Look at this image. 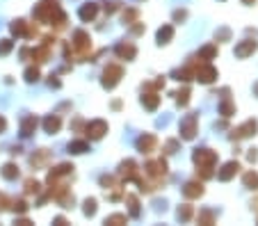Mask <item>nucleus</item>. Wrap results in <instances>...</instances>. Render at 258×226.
Here are the masks:
<instances>
[{"label":"nucleus","mask_w":258,"mask_h":226,"mask_svg":"<svg viewBox=\"0 0 258 226\" xmlns=\"http://www.w3.org/2000/svg\"><path fill=\"white\" fill-rule=\"evenodd\" d=\"M37 19L44 21V23H57V25H64V21H67V16H64V12L59 10V5H55V3H41L39 7H37Z\"/></svg>","instance_id":"nucleus-1"},{"label":"nucleus","mask_w":258,"mask_h":226,"mask_svg":"<svg viewBox=\"0 0 258 226\" xmlns=\"http://www.w3.org/2000/svg\"><path fill=\"white\" fill-rule=\"evenodd\" d=\"M195 163H197V167L201 169V176L208 178V176H213L210 169L217 163V153L210 151V148H199V151H195Z\"/></svg>","instance_id":"nucleus-2"},{"label":"nucleus","mask_w":258,"mask_h":226,"mask_svg":"<svg viewBox=\"0 0 258 226\" xmlns=\"http://www.w3.org/2000/svg\"><path fill=\"white\" fill-rule=\"evenodd\" d=\"M144 172H146V176L151 178V185L156 187V185H160V183H165V178H167V163H165V160H153V163H146Z\"/></svg>","instance_id":"nucleus-3"},{"label":"nucleus","mask_w":258,"mask_h":226,"mask_svg":"<svg viewBox=\"0 0 258 226\" xmlns=\"http://www.w3.org/2000/svg\"><path fill=\"white\" fill-rule=\"evenodd\" d=\"M192 76H195L197 80H201V83H213L215 78H217V71H215V66H210L206 59H201V62H195L190 66Z\"/></svg>","instance_id":"nucleus-4"},{"label":"nucleus","mask_w":258,"mask_h":226,"mask_svg":"<svg viewBox=\"0 0 258 226\" xmlns=\"http://www.w3.org/2000/svg\"><path fill=\"white\" fill-rule=\"evenodd\" d=\"M121 76H123V69H121V66H117V64H110V66L105 69V73H103V87L112 89L114 85L121 80Z\"/></svg>","instance_id":"nucleus-5"},{"label":"nucleus","mask_w":258,"mask_h":226,"mask_svg":"<svg viewBox=\"0 0 258 226\" xmlns=\"http://www.w3.org/2000/svg\"><path fill=\"white\" fill-rule=\"evenodd\" d=\"M92 48V39H89L87 32H83V30H78L76 35H73V50L78 55H87V50Z\"/></svg>","instance_id":"nucleus-6"},{"label":"nucleus","mask_w":258,"mask_h":226,"mask_svg":"<svg viewBox=\"0 0 258 226\" xmlns=\"http://www.w3.org/2000/svg\"><path fill=\"white\" fill-rule=\"evenodd\" d=\"M197 126H199L197 117H195V114H187V117L180 121V137H183V139H192L197 135Z\"/></svg>","instance_id":"nucleus-7"},{"label":"nucleus","mask_w":258,"mask_h":226,"mask_svg":"<svg viewBox=\"0 0 258 226\" xmlns=\"http://www.w3.org/2000/svg\"><path fill=\"white\" fill-rule=\"evenodd\" d=\"M258 130V123L253 121V119H249L247 123H242L240 128H235L233 130V139H242V137H251V135H256Z\"/></svg>","instance_id":"nucleus-8"},{"label":"nucleus","mask_w":258,"mask_h":226,"mask_svg":"<svg viewBox=\"0 0 258 226\" xmlns=\"http://www.w3.org/2000/svg\"><path fill=\"white\" fill-rule=\"evenodd\" d=\"M105 133H107V123L105 121H92L87 126V137H92V139H101Z\"/></svg>","instance_id":"nucleus-9"},{"label":"nucleus","mask_w":258,"mask_h":226,"mask_svg":"<svg viewBox=\"0 0 258 226\" xmlns=\"http://www.w3.org/2000/svg\"><path fill=\"white\" fill-rule=\"evenodd\" d=\"M183 194H185L187 199H197V197H201V194H204V185H201V183H197V181H190L185 187H183Z\"/></svg>","instance_id":"nucleus-10"},{"label":"nucleus","mask_w":258,"mask_h":226,"mask_svg":"<svg viewBox=\"0 0 258 226\" xmlns=\"http://www.w3.org/2000/svg\"><path fill=\"white\" fill-rule=\"evenodd\" d=\"M156 144H158V139L153 137V135H144V137L137 139V146H140L142 153H151L153 148H156Z\"/></svg>","instance_id":"nucleus-11"},{"label":"nucleus","mask_w":258,"mask_h":226,"mask_svg":"<svg viewBox=\"0 0 258 226\" xmlns=\"http://www.w3.org/2000/svg\"><path fill=\"white\" fill-rule=\"evenodd\" d=\"M238 172H240V165L233 160V163H226L224 167H222V172H219V178H222V181H231V178H233Z\"/></svg>","instance_id":"nucleus-12"},{"label":"nucleus","mask_w":258,"mask_h":226,"mask_svg":"<svg viewBox=\"0 0 258 226\" xmlns=\"http://www.w3.org/2000/svg\"><path fill=\"white\" fill-rule=\"evenodd\" d=\"M117 55L119 57H123V59H133L137 55V48L133 44H119L117 46Z\"/></svg>","instance_id":"nucleus-13"},{"label":"nucleus","mask_w":258,"mask_h":226,"mask_svg":"<svg viewBox=\"0 0 258 226\" xmlns=\"http://www.w3.org/2000/svg\"><path fill=\"white\" fill-rule=\"evenodd\" d=\"M253 50H256V41L247 39V41H242V44L235 48V55H238V57H247V55L253 53Z\"/></svg>","instance_id":"nucleus-14"},{"label":"nucleus","mask_w":258,"mask_h":226,"mask_svg":"<svg viewBox=\"0 0 258 226\" xmlns=\"http://www.w3.org/2000/svg\"><path fill=\"white\" fill-rule=\"evenodd\" d=\"M121 176H126V178H140L137 176V165L133 163V160H126V163L121 165Z\"/></svg>","instance_id":"nucleus-15"},{"label":"nucleus","mask_w":258,"mask_h":226,"mask_svg":"<svg viewBox=\"0 0 258 226\" xmlns=\"http://www.w3.org/2000/svg\"><path fill=\"white\" fill-rule=\"evenodd\" d=\"M142 103H144V108L156 110L158 103H160V96H158V94H144V96H142Z\"/></svg>","instance_id":"nucleus-16"},{"label":"nucleus","mask_w":258,"mask_h":226,"mask_svg":"<svg viewBox=\"0 0 258 226\" xmlns=\"http://www.w3.org/2000/svg\"><path fill=\"white\" fill-rule=\"evenodd\" d=\"M96 12H98V7L94 5V3H89V5H85L83 10H80V19H83V21H92L94 16H96Z\"/></svg>","instance_id":"nucleus-17"},{"label":"nucleus","mask_w":258,"mask_h":226,"mask_svg":"<svg viewBox=\"0 0 258 226\" xmlns=\"http://www.w3.org/2000/svg\"><path fill=\"white\" fill-rule=\"evenodd\" d=\"M12 32H14V35H23V37H30V35H32V30H28L25 21H16V23L12 25Z\"/></svg>","instance_id":"nucleus-18"},{"label":"nucleus","mask_w":258,"mask_h":226,"mask_svg":"<svg viewBox=\"0 0 258 226\" xmlns=\"http://www.w3.org/2000/svg\"><path fill=\"white\" fill-rule=\"evenodd\" d=\"M34 128H37V117H28L23 121V126H21V130H23V135L28 137V135L34 133Z\"/></svg>","instance_id":"nucleus-19"},{"label":"nucleus","mask_w":258,"mask_h":226,"mask_svg":"<svg viewBox=\"0 0 258 226\" xmlns=\"http://www.w3.org/2000/svg\"><path fill=\"white\" fill-rule=\"evenodd\" d=\"M171 37H174V28H171V25H165V28L158 32V39H160V44H167Z\"/></svg>","instance_id":"nucleus-20"},{"label":"nucleus","mask_w":258,"mask_h":226,"mask_svg":"<svg viewBox=\"0 0 258 226\" xmlns=\"http://www.w3.org/2000/svg\"><path fill=\"white\" fill-rule=\"evenodd\" d=\"M244 185L251 187V190H258V174L256 172H247V174H244Z\"/></svg>","instance_id":"nucleus-21"},{"label":"nucleus","mask_w":258,"mask_h":226,"mask_svg":"<svg viewBox=\"0 0 258 226\" xmlns=\"http://www.w3.org/2000/svg\"><path fill=\"white\" fill-rule=\"evenodd\" d=\"M87 148H89V144L83 142V139H80V142H71V144H69V151H71V153H85Z\"/></svg>","instance_id":"nucleus-22"},{"label":"nucleus","mask_w":258,"mask_h":226,"mask_svg":"<svg viewBox=\"0 0 258 226\" xmlns=\"http://www.w3.org/2000/svg\"><path fill=\"white\" fill-rule=\"evenodd\" d=\"M46 130H48V133H57V130H59V119L57 117H48V119H46Z\"/></svg>","instance_id":"nucleus-23"},{"label":"nucleus","mask_w":258,"mask_h":226,"mask_svg":"<svg viewBox=\"0 0 258 226\" xmlns=\"http://www.w3.org/2000/svg\"><path fill=\"white\" fill-rule=\"evenodd\" d=\"M3 176L10 178V181L12 178H16L19 176V167H14V165H5V167H3Z\"/></svg>","instance_id":"nucleus-24"},{"label":"nucleus","mask_w":258,"mask_h":226,"mask_svg":"<svg viewBox=\"0 0 258 226\" xmlns=\"http://www.w3.org/2000/svg\"><path fill=\"white\" fill-rule=\"evenodd\" d=\"M215 53H217V46H206L197 59H210V57H215Z\"/></svg>","instance_id":"nucleus-25"},{"label":"nucleus","mask_w":258,"mask_h":226,"mask_svg":"<svg viewBox=\"0 0 258 226\" xmlns=\"http://www.w3.org/2000/svg\"><path fill=\"white\" fill-rule=\"evenodd\" d=\"M219 112H222V117H231V114L235 112V105L231 103V101H224V103H222V108H219Z\"/></svg>","instance_id":"nucleus-26"},{"label":"nucleus","mask_w":258,"mask_h":226,"mask_svg":"<svg viewBox=\"0 0 258 226\" xmlns=\"http://www.w3.org/2000/svg\"><path fill=\"white\" fill-rule=\"evenodd\" d=\"M176 101H178L180 105H187V103H190V89H183V92L176 94Z\"/></svg>","instance_id":"nucleus-27"},{"label":"nucleus","mask_w":258,"mask_h":226,"mask_svg":"<svg viewBox=\"0 0 258 226\" xmlns=\"http://www.w3.org/2000/svg\"><path fill=\"white\" fill-rule=\"evenodd\" d=\"M199 224H215V217H213V212L210 210H204L199 215Z\"/></svg>","instance_id":"nucleus-28"},{"label":"nucleus","mask_w":258,"mask_h":226,"mask_svg":"<svg viewBox=\"0 0 258 226\" xmlns=\"http://www.w3.org/2000/svg\"><path fill=\"white\" fill-rule=\"evenodd\" d=\"M126 221H128L126 215H112L105 219V224H126Z\"/></svg>","instance_id":"nucleus-29"},{"label":"nucleus","mask_w":258,"mask_h":226,"mask_svg":"<svg viewBox=\"0 0 258 226\" xmlns=\"http://www.w3.org/2000/svg\"><path fill=\"white\" fill-rule=\"evenodd\" d=\"M178 217H180V219H190V217H192V206H187V203H185L183 208H178Z\"/></svg>","instance_id":"nucleus-30"},{"label":"nucleus","mask_w":258,"mask_h":226,"mask_svg":"<svg viewBox=\"0 0 258 226\" xmlns=\"http://www.w3.org/2000/svg\"><path fill=\"white\" fill-rule=\"evenodd\" d=\"M85 212H87V215H94V212H96V201H94V199H87V203H85Z\"/></svg>","instance_id":"nucleus-31"},{"label":"nucleus","mask_w":258,"mask_h":226,"mask_svg":"<svg viewBox=\"0 0 258 226\" xmlns=\"http://www.w3.org/2000/svg\"><path fill=\"white\" fill-rule=\"evenodd\" d=\"M25 78H28V83H34V80L39 78V71H37V69H28V71H25Z\"/></svg>","instance_id":"nucleus-32"},{"label":"nucleus","mask_w":258,"mask_h":226,"mask_svg":"<svg viewBox=\"0 0 258 226\" xmlns=\"http://www.w3.org/2000/svg\"><path fill=\"white\" fill-rule=\"evenodd\" d=\"M25 190H28V192H39V183H37V181H28V183H25Z\"/></svg>","instance_id":"nucleus-33"},{"label":"nucleus","mask_w":258,"mask_h":226,"mask_svg":"<svg viewBox=\"0 0 258 226\" xmlns=\"http://www.w3.org/2000/svg\"><path fill=\"white\" fill-rule=\"evenodd\" d=\"M12 50V41H3V44H0V55H5V53H10Z\"/></svg>","instance_id":"nucleus-34"},{"label":"nucleus","mask_w":258,"mask_h":226,"mask_svg":"<svg viewBox=\"0 0 258 226\" xmlns=\"http://www.w3.org/2000/svg\"><path fill=\"white\" fill-rule=\"evenodd\" d=\"M25 208H28L25 206V201H16L14 203V210H19V212H25Z\"/></svg>","instance_id":"nucleus-35"},{"label":"nucleus","mask_w":258,"mask_h":226,"mask_svg":"<svg viewBox=\"0 0 258 226\" xmlns=\"http://www.w3.org/2000/svg\"><path fill=\"white\" fill-rule=\"evenodd\" d=\"M229 37H231V32H229V30H222V32H219V35H217V41H219V39H229Z\"/></svg>","instance_id":"nucleus-36"},{"label":"nucleus","mask_w":258,"mask_h":226,"mask_svg":"<svg viewBox=\"0 0 258 226\" xmlns=\"http://www.w3.org/2000/svg\"><path fill=\"white\" fill-rule=\"evenodd\" d=\"M5 203H7V197H5V194H0V210L5 208Z\"/></svg>","instance_id":"nucleus-37"},{"label":"nucleus","mask_w":258,"mask_h":226,"mask_svg":"<svg viewBox=\"0 0 258 226\" xmlns=\"http://www.w3.org/2000/svg\"><path fill=\"white\" fill-rule=\"evenodd\" d=\"M5 128H7V121H5V119H3V117H0V133H3Z\"/></svg>","instance_id":"nucleus-38"},{"label":"nucleus","mask_w":258,"mask_h":226,"mask_svg":"<svg viewBox=\"0 0 258 226\" xmlns=\"http://www.w3.org/2000/svg\"><path fill=\"white\" fill-rule=\"evenodd\" d=\"M244 3H247V5H251V3H256V0H244Z\"/></svg>","instance_id":"nucleus-39"},{"label":"nucleus","mask_w":258,"mask_h":226,"mask_svg":"<svg viewBox=\"0 0 258 226\" xmlns=\"http://www.w3.org/2000/svg\"><path fill=\"white\" fill-rule=\"evenodd\" d=\"M253 208H258V201H253Z\"/></svg>","instance_id":"nucleus-40"},{"label":"nucleus","mask_w":258,"mask_h":226,"mask_svg":"<svg viewBox=\"0 0 258 226\" xmlns=\"http://www.w3.org/2000/svg\"><path fill=\"white\" fill-rule=\"evenodd\" d=\"M256 92H258V85H256Z\"/></svg>","instance_id":"nucleus-41"}]
</instances>
